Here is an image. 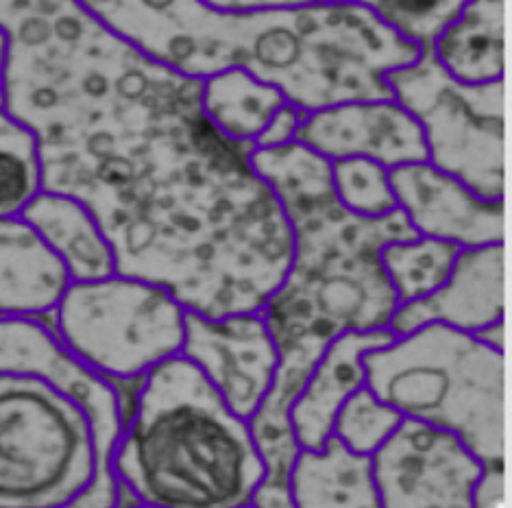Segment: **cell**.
Returning a JSON list of instances; mask_svg holds the SVG:
<instances>
[{"mask_svg":"<svg viewBox=\"0 0 512 508\" xmlns=\"http://www.w3.org/2000/svg\"><path fill=\"white\" fill-rule=\"evenodd\" d=\"M5 110L38 140L42 186L81 201L116 273L207 319L260 312L292 234L255 144L207 120L194 79L120 40L79 0H0Z\"/></svg>","mask_w":512,"mask_h":508,"instance_id":"cell-1","label":"cell"},{"mask_svg":"<svg viewBox=\"0 0 512 508\" xmlns=\"http://www.w3.org/2000/svg\"><path fill=\"white\" fill-rule=\"evenodd\" d=\"M251 164L275 192L292 234L286 277L260 310L279 367L271 393L249 421L266 465L251 506L295 508L290 471L301 447L290 428V406L338 336L388 330L399 301L380 251L419 234L401 210L382 219H362L345 210L334 195L329 162L299 142L255 149Z\"/></svg>","mask_w":512,"mask_h":508,"instance_id":"cell-2","label":"cell"},{"mask_svg":"<svg viewBox=\"0 0 512 508\" xmlns=\"http://www.w3.org/2000/svg\"><path fill=\"white\" fill-rule=\"evenodd\" d=\"M79 5L155 62L194 79L242 68L306 112L349 101H393L386 72L421 55V46L343 0L262 14H221L199 0Z\"/></svg>","mask_w":512,"mask_h":508,"instance_id":"cell-3","label":"cell"},{"mask_svg":"<svg viewBox=\"0 0 512 508\" xmlns=\"http://www.w3.org/2000/svg\"><path fill=\"white\" fill-rule=\"evenodd\" d=\"M142 380L109 463L120 489L157 508L251 504L266 465L249 421L231 413L184 356L168 358Z\"/></svg>","mask_w":512,"mask_h":508,"instance_id":"cell-4","label":"cell"},{"mask_svg":"<svg viewBox=\"0 0 512 508\" xmlns=\"http://www.w3.org/2000/svg\"><path fill=\"white\" fill-rule=\"evenodd\" d=\"M362 365L373 395L401 417L456 437L482 467L504 465V352L432 323L371 349Z\"/></svg>","mask_w":512,"mask_h":508,"instance_id":"cell-5","label":"cell"},{"mask_svg":"<svg viewBox=\"0 0 512 508\" xmlns=\"http://www.w3.org/2000/svg\"><path fill=\"white\" fill-rule=\"evenodd\" d=\"M99 463L85 410L29 373H0V508H64L88 491Z\"/></svg>","mask_w":512,"mask_h":508,"instance_id":"cell-6","label":"cell"},{"mask_svg":"<svg viewBox=\"0 0 512 508\" xmlns=\"http://www.w3.org/2000/svg\"><path fill=\"white\" fill-rule=\"evenodd\" d=\"M386 86L423 131L428 162L486 201H504V79L462 83L430 46L417 62L386 72Z\"/></svg>","mask_w":512,"mask_h":508,"instance_id":"cell-7","label":"cell"},{"mask_svg":"<svg viewBox=\"0 0 512 508\" xmlns=\"http://www.w3.org/2000/svg\"><path fill=\"white\" fill-rule=\"evenodd\" d=\"M186 308L166 288L109 275L70 282L55 308L57 338L105 380H136L181 354Z\"/></svg>","mask_w":512,"mask_h":508,"instance_id":"cell-8","label":"cell"},{"mask_svg":"<svg viewBox=\"0 0 512 508\" xmlns=\"http://www.w3.org/2000/svg\"><path fill=\"white\" fill-rule=\"evenodd\" d=\"M482 463L447 432L404 421L373 454L382 508H471Z\"/></svg>","mask_w":512,"mask_h":508,"instance_id":"cell-9","label":"cell"},{"mask_svg":"<svg viewBox=\"0 0 512 508\" xmlns=\"http://www.w3.org/2000/svg\"><path fill=\"white\" fill-rule=\"evenodd\" d=\"M240 419L251 421L271 393L279 354L262 312L207 319L186 310L181 354Z\"/></svg>","mask_w":512,"mask_h":508,"instance_id":"cell-10","label":"cell"},{"mask_svg":"<svg viewBox=\"0 0 512 508\" xmlns=\"http://www.w3.org/2000/svg\"><path fill=\"white\" fill-rule=\"evenodd\" d=\"M295 142L327 162L367 157L388 171L428 162L421 127L397 101H349L306 112Z\"/></svg>","mask_w":512,"mask_h":508,"instance_id":"cell-11","label":"cell"},{"mask_svg":"<svg viewBox=\"0 0 512 508\" xmlns=\"http://www.w3.org/2000/svg\"><path fill=\"white\" fill-rule=\"evenodd\" d=\"M388 179L397 208L419 236L443 240L460 249L504 243V201L478 197L430 162L390 168Z\"/></svg>","mask_w":512,"mask_h":508,"instance_id":"cell-12","label":"cell"},{"mask_svg":"<svg viewBox=\"0 0 512 508\" xmlns=\"http://www.w3.org/2000/svg\"><path fill=\"white\" fill-rule=\"evenodd\" d=\"M506 251L502 245L460 249L449 277L428 297L399 304L388 330L406 336L423 325L478 334L504 321Z\"/></svg>","mask_w":512,"mask_h":508,"instance_id":"cell-13","label":"cell"},{"mask_svg":"<svg viewBox=\"0 0 512 508\" xmlns=\"http://www.w3.org/2000/svg\"><path fill=\"white\" fill-rule=\"evenodd\" d=\"M390 330L347 332L338 336L316 362L303 389L290 406V428L301 450H321L332 437L340 406L367 384L362 358L393 341Z\"/></svg>","mask_w":512,"mask_h":508,"instance_id":"cell-14","label":"cell"},{"mask_svg":"<svg viewBox=\"0 0 512 508\" xmlns=\"http://www.w3.org/2000/svg\"><path fill=\"white\" fill-rule=\"evenodd\" d=\"M70 275L40 234L22 219H0V319L55 312Z\"/></svg>","mask_w":512,"mask_h":508,"instance_id":"cell-15","label":"cell"},{"mask_svg":"<svg viewBox=\"0 0 512 508\" xmlns=\"http://www.w3.org/2000/svg\"><path fill=\"white\" fill-rule=\"evenodd\" d=\"M20 216L62 260L70 282H96L116 273L114 251L81 201L42 190Z\"/></svg>","mask_w":512,"mask_h":508,"instance_id":"cell-16","label":"cell"},{"mask_svg":"<svg viewBox=\"0 0 512 508\" xmlns=\"http://www.w3.org/2000/svg\"><path fill=\"white\" fill-rule=\"evenodd\" d=\"M290 495L295 508H382L373 456L349 452L334 434L321 450H299Z\"/></svg>","mask_w":512,"mask_h":508,"instance_id":"cell-17","label":"cell"},{"mask_svg":"<svg viewBox=\"0 0 512 508\" xmlns=\"http://www.w3.org/2000/svg\"><path fill=\"white\" fill-rule=\"evenodd\" d=\"M430 48L436 62L462 83L504 79V0H469Z\"/></svg>","mask_w":512,"mask_h":508,"instance_id":"cell-18","label":"cell"},{"mask_svg":"<svg viewBox=\"0 0 512 508\" xmlns=\"http://www.w3.org/2000/svg\"><path fill=\"white\" fill-rule=\"evenodd\" d=\"M286 103L282 90L242 68H229L203 79V112L229 140L255 144L268 120Z\"/></svg>","mask_w":512,"mask_h":508,"instance_id":"cell-19","label":"cell"},{"mask_svg":"<svg viewBox=\"0 0 512 508\" xmlns=\"http://www.w3.org/2000/svg\"><path fill=\"white\" fill-rule=\"evenodd\" d=\"M458 253V245L419 236L388 243L380 251V262L399 304H410L445 284Z\"/></svg>","mask_w":512,"mask_h":508,"instance_id":"cell-20","label":"cell"},{"mask_svg":"<svg viewBox=\"0 0 512 508\" xmlns=\"http://www.w3.org/2000/svg\"><path fill=\"white\" fill-rule=\"evenodd\" d=\"M42 190L38 140L29 127L0 110V219L20 216Z\"/></svg>","mask_w":512,"mask_h":508,"instance_id":"cell-21","label":"cell"},{"mask_svg":"<svg viewBox=\"0 0 512 508\" xmlns=\"http://www.w3.org/2000/svg\"><path fill=\"white\" fill-rule=\"evenodd\" d=\"M356 5L382 22L386 29L397 33L417 46H430L469 0H343Z\"/></svg>","mask_w":512,"mask_h":508,"instance_id":"cell-22","label":"cell"},{"mask_svg":"<svg viewBox=\"0 0 512 508\" xmlns=\"http://www.w3.org/2000/svg\"><path fill=\"white\" fill-rule=\"evenodd\" d=\"M332 188L343 208L362 219H382L399 210L388 168L367 157H347L329 162Z\"/></svg>","mask_w":512,"mask_h":508,"instance_id":"cell-23","label":"cell"},{"mask_svg":"<svg viewBox=\"0 0 512 508\" xmlns=\"http://www.w3.org/2000/svg\"><path fill=\"white\" fill-rule=\"evenodd\" d=\"M404 421L406 419L397 410L386 406L364 384L362 389H358L340 406L334 419L332 434L349 452L360 456H373L393 437Z\"/></svg>","mask_w":512,"mask_h":508,"instance_id":"cell-24","label":"cell"},{"mask_svg":"<svg viewBox=\"0 0 512 508\" xmlns=\"http://www.w3.org/2000/svg\"><path fill=\"white\" fill-rule=\"evenodd\" d=\"M303 116H306V110L292 105L290 101L279 107L273 118L268 120L266 129L260 133V138L255 140V149H275L295 142L297 129L303 123Z\"/></svg>","mask_w":512,"mask_h":508,"instance_id":"cell-25","label":"cell"},{"mask_svg":"<svg viewBox=\"0 0 512 508\" xmlns=\"http://www.w3.org/2000/svg\"><path fill=\"white\" fill-rule=\"evenodd\" d=\"M221 14H262V11H290L316 5L338 3V0H199Z\"/></svg>","mask_w":512,"mask_h":508,"instance_id":"cell-26","label":"cell"},{"mask_svg":"<svg viewBox=\"0 0 512 508\" xmlns=\"http://www.w3.org/2000/svg\"><path fill=\"white\" fill-rule=\"evenodd\" d=\"M504 493V465L482 467V474L471 489V508H504Z\"/></svg>","mask_w":512,"mask_h":508,"instance_id":"cell-27","label":"cell"},{"mask_svg":"<svg viewBox=\"0 0 512 508\" xmlns=\"http://www.w3.org/2000/svg\"><path fill=\"white\" fill-rule=\"evenodd\" d=\"M123 502V489H120L118 480L112 478H96L88 491H83L75 502H70L64 508H118Z\"/></svg>","mask_w":512,"mask_h":508,"instance_id":"cell-28","label":"cell"},{"mask_svg":"<svg viewBox=\"0 0 512 508\" xmlns=\"http://www.w3.org/2000/svg\"><path fill=\"white\" fill-rule=\"evenodd\" d=\"M7 62H9V42L7 33L0 29V110L7 103Z\"/></svg>","mask_w":512,"mask_h":508,"instance_id":"cell-29","label":"cell"},{"mask_svg":"<svg viewBox=\"0 0 512 508\" xmlns=\"http://www.w3.org/2000/svg\"><path fill=\"white\" fill-rule=\"evenodd\" d=\"M473 336L480 338V341L489 347H495V349H499V352H504V321L491 325V328H484Z\"/></svg>","mask_w":512,"mask_h":508,"instance_id":"cell-30","label":"cell"},{"mask_svg":"<svg viewBox=\"0 0 512 508\" xmlns=\"http://www.w3.org/2000/svg\"><path fill=\"white\" fill-rule=\"evenodd\" d=\"M120 508V506H118ZM127 508H157V506H149V504H140V502H136L133 506H127Z\"/></svg>","mask_w":512,"mask_h":508,"instance_id":"cell-31","label":"cell"},{"mask_svg":"<svg viewBox=\"0 0 512 508\" xmlns=\"http://www.w3.org/2000/svg\"><path fill=\"white\" fill-rule=\"evenodd\" d=\"M240 508H253V506H251V504H245V506H240Z\"/></svg>","mask_w":512,"mask_h":508,"instance_id":"cell-32","label":"cell"}]
</instances>
